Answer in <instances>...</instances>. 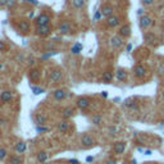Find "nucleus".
Segmentation results:
<instances>
[{
  "label": "nucleus",
  "mask_w": 164,
  "mask_h": 164,
  "mask_svg": "<svg viewBox=\"0 0 164 164\" xmlns=\"http://www.w3.org/2000/svg\"><path fill=\"white\" fill-rule=\"evenodd\" d=\"M62 77H63V74L59 69H54L50 72V81L51 82H59L62 80Z\"/></svg>",
  "instance_id": "6e6552de"
},
{
  "label": "nucleus",
  "mask_w": 164,
  "mask_h": 164,
  "mask_svg": "<svg viewBox=\"0 0 164 164\" xmlns=\"http://www.w3.org/2000/svg\"><path fill=\"white\" fill-rule=\"evenodd\" d=\"M85 4H86V0H72V5L76 9H82Z\"/></svg>",
  "instance_id": "5701e85b"
},
{
  "label": "nucleus",
  "mask_w": 164,
  "mask_h": 164,
  "mask_svg": "<svg viewBox=\"0 0 164 164\" xmlns=\"http://www.w3.org/2000/svg\"><path fill=\"white\" fill-rule=\"evenodd\" d=\"M101 96H103V97H108V92H106V91H103V92H101Z\"/></svg>",
  "instance_id": "49530a36"
},
{
  "label": "nucleus",
  "mask_w": 164,
  "mask_h": 164,
  "mask_svg": "<svg viewBox=\"0 0 164 164\" xmlns=\"http://www.w3.org/2000/svg\"><path fill=\"white\" fill-rule=\"evenodd\" d=\"M16 151L18 153V154H22V153H25L26 150H27V144L25 141H19V142H17L16 144Z\"/></svg>",
  "instance_id": "dca6fc26"
},
{
  "label": "nucleus",
  "mask_w": 164,
  "mask_h": 164,
  "mask_svg": "<svg viewBox=\"0 0 164 164\" xmlns=\"http://www.w3.org/2000/svg\"><path fill=\"white\" fill-rule=\"evenodd\" d=\"M28 77H30V80L36 82L40 80V71L39 69H31L30 72H28Z\"/></svg>",
  "instance_id": "4468645a"
},
{
  "label": "nucleus",
  "mask_w": 164,
  "mask_h": 164,
  "mask_svg": "<svg viewBox=\"0 0 164 164\" xmlns=\"http://www.w3.org/2000/svg\"><path fill=\"white\" fill-rule=\"evenodd\" d=\"M117 132H118V128H117L116 126H110V127H108V133L112 135V136H113V135H116Z\"/></svg>",
  "instance_id": "2f4dec72"
},
{
  "label": "nucleus",
  "mask_w": 164,
  "mask_h": 164,
  "mask_svg": "<svg viewBox=\"0 0 164 164\" xmlns=\"http://www.w3.org/2000/svg\"><path fill=\"white\" fill-rule=\"evenodd\" d=\"M101 120H103L101 114H95V116H92V118H91V122L94 124H100Z\"/></svg>",
  "instance_id": "cd10ccee"
},
{
  "label": "nucleus",
  "mask_w": 164,
  "mask_h": 164,
  "mask_svg": "<svg viewBox=\"0 0 164 164\" xmlns=\"http://www.w3.org/2000/svg\"><path fill=\"white\" fill-rule=\"evenodd\" d=\"M106 164H117V160H114V159L108 160V162H106Z\"/></svg>",
  "instance_id": "37998d69"
},
{
  "label": "nucleus",
  "mask_w": 164,
  "mask_h": 164,
  "mask_svg": "<svg viewBox=\"0 0 164 164\" xmlns=\"http://www.w3.org/2000/svg\"><path fill=\"white\" fill-rule=\"evenodd\" d=\"M124 105L127 106L128 109H132V110H137V109H139V105H137L136 103H133V101H128V100H127Z\"/></svg>",
  "instance_id": "7c9ffc66"
},
{
  "label": "nucleus",
  "mask_w": 164,
  "mask_h": 164,
  "mask_svg": "<svg viewBox=\"0 0 164 164\" xmlns=\"http://www.w3.org/2000/svg\"><path fill=\"white\" fill-rule=\"evenodd\" d=\"M82 49H83V45L78 42V44H74V45L72 46L71 51H72V54H80V53L82 51Z\"/></svg>",
  "instance_id": "a878e982"
},
{
  "label": "nucleus",
  "mask_w": 164,
  "mask_h": 164,
  "mask_svg": "<svg viewBox=\"0 0 164 164\" xmlns=\"http://www.w3.org/2000/svg\"><path fill=\"white\" fill-rule=\"evenodd\" d=\"M35 21H36V25H37V26H41V25H49V23H50V17H49L48 14L42 13V14H40V16H37Z\"/></svg>",
  "instance_id": "423d86ee"
},
{
  "label": "nucleus",
  "mask_w": 164,
  "mask_h": 164,
  "mask_svg": "<svg viewBox=\"0 0 164 164\" xmlns=\"http://www.w3.org/2000/svg\"><path fill=\"white\" fill-rule=\"evenodd\" d=\"M23 2L30 3V4H32V5H39V2H37V0H23Z\"/></svg>",
  "instance_id": "58836bf2"
},
{
  "label": "nucleus",
  "mask_w": 164,
  "mask_h": 164,
  "mask_svg": "<svg viewBox=\"0 0 164 164\" xmlns=\"http://www.w3.org/2000/svg\"><path fill=\"white\" fill-rule=\"evenodd\" d=\"M76 105H77V108L78 109H86L87 106L90 105V100L87 97H85V96H81V97H78L77 99V101H76Z\"/></svg>",
  "instance_id": "39448f33"
},
{
  "label": "nucleus",
  "mask_w": 164,
  "mask_h": 164,
  "mask_svg": "<svg viewBox=\"0 0 164 164\" xmlns=\"http://www.w3.org/2000/svg\"><path fill=\"white\" fill-rule=\"evenodd\" d=\"M68 162H69V163H72V164H80V162L76 160V159H69Z\"/></svg>",
  "instance_id": "a19ab883"
},
{
  "label": "nucleus",
  "mask_w": 164,
  "mask_h": 164,
  "mask_svg": "<svg viewBox=\"0 0 164 164\" xmlns=\"http://www.w3.org/2000/svg\"><path fill=\"white\" fill-rule=\"evenodd\" d=\"M73 113H74V110H73V108H66L63 110V117L64 118H71L73 116Z\"/></svg>",
  "instance_id": "c85d7f7f"
},
{
  "label": "nucleus",
  "mask_w": 164,
  "mask_h": 164,
  "mask_svg": "<svg viewBox=\"0 0 164 164\" xmlns=\"http://www.w3.org/2000/svg\"><path fill=\"white\" fill-rule=\"evenodd\" d=\"M22 162H23V159L21 158L19 155H13V156H10V159H9L10 164H22Z\"/></svg>",
  "instance_id": "bb28decb"
},
{
  "label": "nucleus",
  "mask_w": 164,
  "mask_h": 164,
  "mask_svg": "<svg viewBox=\"0 0 164 164\" xmlns=\"http://www.w3.org/2000/svg\"><path fill=\"white\" fill-rule=\"evenodd\" d=\"M49 131V127H44V126H36V132L41 133V132H46Z\"/></svg>",
  "instance_id": "72a5a7b5"
},
{
  "label": "nucleus",
  "mask_w": 164,
  "mask_h": 164,
  "mask_svg": "<svg viewBox=\"0 0 164 164\" xmlns=\"http://www.w3.org/2000/svg\"><path fill=\"white\" fill-rule=\"evenodd\" d=\"M147 73V69L145 66H142V64H137V66H135L133 68V74L139 77V78H142V77H145Z\"/></svg>",
  "instance_id": "f03ea898"
},
{
  "label": "nucleus",
  "mask_w": 164,
  "mask_h": 164,
  "mask_svg": "<svg viewBox=\"0 0 164 164\" xmlns=\"http://www.w3.org/2000/svg\"><path fill=\"white\" fill-rule=\"evenodd\" d=\"M110 45L114 48V49H118V48H120L123 45V41H122V37L120 36H113L112 39H110Z\"/></svg>",
  "instance_id": "9d476101"
},
{
  "label": "nucleus",
  "mask_w": 164,
  "mask_h": 164,
  "mask_svg": "<svg viewBox=\"0 0 164 164\" xmlns=\"http://www.w3.org/2000/svg\"><path fill=\"white\" fill-rule=\"evenodd\" d=\"M5 156H6V149L0 147V160H3Z\"/></svg>",
  "instance_id": "c9c22d12"
},
{
  "label": "nucleus",
  "mask_w": 164,
  "mask_h": 164,
  "mask_svg": "<svg viewBox=\"0 0 164 164\" xmlns=\"http://www.w3.org/2000/svg\"><path fill=\"white\" fill-rule=\"evenodd\" d=\"M141 3L144 5H146V6H149V5H151L154 3V0H141Z\"/></svg>",
  "instance_id": "4c0bfd02"
},
{
  "label": "nucleus",
  "mask_w": 164,
  "mask_h": 164,
  "mask_svg": "<svg viewBox=\"0 0 164 164\" xmlns=\"http://www.w3.org/2000/svg\"><path fill=\"white\" fill-rule=\"evenodd\" d=\"M35 122H36V126H45L46 124V117L44 114H36L35 117Z\"/></svg>",
  "instance_id": "a211bd4d"
},
{
  "label": "nucleus",
  "mask_w": 164,
  "mask_h": 164,
  "mask_svg": "<svg viewBox=\"0 0 164 164\" xmlns=\"http://www.w3.org/2000/svg\"><path fill=\"white\" fill-rule=\"evenodd\" d=\"M162 126H164V120H163V122H162Z\"/></svg>",
  "instance_id": "864d4df0"
},
{
  "label": "nucleus",
  "mask_w": 164,
  "mask_h": 164,
  "mask_svg": "<svg viewBox=\"0 0 164 164\" xmlns=\"http://www.w3.org/2000/svg\"><path fill=\"white\" fill-rule=\"evenodd\" d=\"M101 17H103L101 10H96V12H95V14H94V21H99Z\"/></svg>",
  "instance_id": "f704fd0d"
},
{
  "label": "nucleus",
  "mask_w": 164,
  "mask_h": 164,
  "mask_svg": "<svg viewBox=\"0 0 164 164\" xmlns=\"http://www.w3.org/2000/svg\"><path fill=\"white\" fill-rule=\"evenodd\" d=\"M139 23H140L141 28H149V27L153 25V19L149 17V16H140Z\"/></svg>",
  "instance_id": "20e7f679"
},
{
  "label": "nucleus",
  "mask_w": 164,
  "mask_h": 164,
  "mask_svg": "<svg viewBox=\"0 0 164 164\" xmlns=\"http://www.w3.org/2000/svg\"><path fill=\"white\" fill-rule=\"evenodd\" d=\"M101 78H103V82L104 83H109V82L113 81V73L112 72H104Z\"/></svg>",
  "instance_id": "393cba45"
},
{
  "label": "nucleus",
  "mask_w": 164,
  "mask_h": 164,
  "mask_svg": "<svg viewBox=\"0 0 164 164\" xmlns=\"http://www.w3.org/2000/svg\"><path fill=\"white\" fill-rule=\"evenodd\" d=\"M68 94H67V91H64L62 89H56L53 91V97L56 99V100H63L64 97H66Z\"/></svg>",
  "instance_id": "0eeeda50"
},
{
  "label": "nucleus",
  "mask_w": 164,
  "mask_h": 164,
  "mask_svg": "<svg viewBox=\"0 0 164 164\" xmlns=\"http://www.w3.org/2000/svg\"><path fill=\"white\" fill-rule=\"evenodd\" d=\"M144 153H145V155H150V154L153 153V150H145Z\"/></svg>",
  "instance_id": "de8ad7c7"
},
{
  "label": "nucleus",
  "mask_w": 164,
  "mask_h": 164,
  "mask_svg": "<svg viewBox=\"0 0 164 164\" xmlns=\"http://www.w3.org/2000/svg\"><path fill=\"white\" fill-rule=\"evenodd\" d=\"M56 53H58V51H56L55 49H51L50 51H46V53H44V54H42V55H41V59H48V58H50V56L55 55Z\"/></svg>",
  "instance_id": "c756f323"
},
{
  "label": "nucleus",
  "mask_w": 164,
  "mask_h": 164,
  "mask_svg": "<svg viewBox=\"0 0 164 164\" xmlns=\"http://www.w3.org/2000/svg\"><path fill=\"white\" fill-rule=\"evenodd\" d=\"M0 85H2V78H0Z\"/></svg>",
  "instance_id": "5fc2aeb1"
},
{
  "label": "nucleus",
  "mask_w": 164,
  "mask_h": 164,
  "mask_svg": "<svg viewBox=\"0 0 164 164\" xmlns=\"http://www.w3.org/2000/svg\"><path fill=\"white\" fill-rule=\"evenodd\" d=\"M132 164H137V162H136V159H132Z\"/></svg>",
  "instance_id": "3c124183"
},
{
  "label": "nucleus",
  "mask_w": 164,
  "mask_h": 164,
  "mask_svg": "<svg viewBox=\"0 0 164 164\" xmlns=\"http://www.w3.org/2000/svg\"><path fill=\"white\" fill-rule=\"evenodd\" d=\"M101 10V13H103V17H110V16H113V12H114V9H113V6L112 5H108V4H105V5H103V8L100 9Z\"/></svg>",
  "instance_id": "9b49d317"
},
{
  "label": "nucleus",
  "mask_w": 164,
  "mask_h": 164,
  "mask_svg": "<svg viewBox=\"0 0 164 164\" xmlns=\"http://www.w3.org/2000/svg\"><path fill=\"white\" fill-rule=\"evenodd\" d=\"M12 99H13V94H12V91H9V90L3 91L2 95H0V100H2L3 103H8V101L12 100Z\"/></svg>",
  "instance_id": "ddd939ff"
},
{
  "label": "nucleus",
  "mask_w": 164,
  "mask_h": 164,
  "mask_svg": "<svg viewBox=\"0 0 164 164\" xmlns=\"http://www.w3.org/2000/svg\"><path fill=\"white\" fill-rule=\"evenodd\" d=\"M16 4V0H8V2H6V8H12V6Z\"/></svg>",
  "instance_id": "e433bc0d"
},
{
  "label": "nucleus",
  "mask_w": 164,
  "mask_h": 164,
  "mask_svg": "<svg viewBox=\"0 0 164 164\" xmlns=\"http://www.w3.org/2000/svg\"><path fill=\"white\" fill-rule=\"evenodd\" d=\"M124 150H126V144L124 142H117L116 145H114V153L116 154H123L124 153Z\"/></svg>",
  "instance_id": "2eb2a0df"
},
{
  "label": "nucleus",
  "mask_w": 164,
  "mask_h": 164,
  "mask_svg": "<svg viewBox=\"0 0 164 164\" xmlns=\"http://www.w3.org/2000/svg\"><path fill=\"white\" fill-rule=\"evenodd\" d=\"M30 64H31V66H33V64H35V60H33V59H30Z\"/></svg>",
  "instance_id": "8fccbe9b"
},
{
  "label": "nucleus",
  "mask_w": 164,
  "mask_h": 164,
  "mask_svg": "<svg viewBox=\"0 0 164 164\" xmlns=\"http://www.w3.org/2000/svg\"><path fill=\"white\" fill-rule=\"evenodd\" d=\"M48 158H49V155H48L46 151H39L37 155H36V159H37L39 163H45L48 160Z\"/></svg>",
  "instance_id": "aec40b11"
},
{
  "label": "nucleus",
  "mask_w": 164,
  "mask_h": 164,
  "mask_svg": "<svg viewBox=\"0 0 164 164\" xmlns=\"http://www.w3.org/2000/svg\"><path fill=\"white\" fill-rule=\"evenodd\" d=\"M50 32H51V27L49 25H41V26L36 27V33L39 35V36H42V37L49 36Z\"/></svg>",
  "instance_id": "f257e3e1"
},
{
  "label": "nucleus",
  "mask_w": 164,
  "mask_h": 164,
  "mask_svg": "<svg viewBox=\"0 0 164 164\" xmlns=\"http://www.w3.org/2000/svg\"><path fill=\"white\" fill-rule=\"evenodd\" d=\"M145 41L147 42V44H154V42L156 41V36L153 32H149V33L145 35Z\"/></svg>",
  "instance_id": "b1692460"
},
{
  "label": "nucleus",
  "mask_w": 164,
  "mask_h": 164,
  "mask_svg": "<svg viewBox=\"0 0 164 164\" xmlns=\"http://www.w3.org/2000/svg\"><path fill=\"white\" fill-rule=\"evenodd\" d=\"M81 144H82L85 147H91V146H94V144H95V140L92 139V136H91V135L85 133L83 136L81 137Z\"/></svg>",
  "instance_id": "7ed1b4c3"
},
{
  "label": "nucleus",
  "mask_w": 164,
  "mask_h": 164,
  "mask_svg": "<svg viewBox=\"0 0 164 164\" xmlns=\"http://www.w3.org/2000/svg\"><path fill=\"white\" fill-rule=\"evenodd\" d=\"M18 28H19V31L27 32L28 30H30V25H28L27 21H19L18 22Z\"/></svg>",
  "instance_id": "412c9836"
},
{
  "label": "nucleus",
  "mask_w": 164,
  "mask_h": 164,
  "mask_svg": "<svg viewBox=\"0 0 164 164\" xmlns=\"http://www.w3.org/2000/svg\"><path fill=\"white\" fill-rule=\"evenodd\" d=\"M32 91H33V94L35 95H40V94H42V92H44L45 90L44 89H42V87H32Z\"/></svg>",
  "instance_id": "473e14b6"
},
{
  "label": "nucleus",
  "mask_w": 164,
  "mask_h": 164,
  "mask_svg": "<svg viewBox=\"0 0 164 164\" xmlns=\"http://www.w3.org/2000/svg\"><path fill=\"white\" fill-rule=\"evenodd\" d=\"M163 6H164V3H163Z\"/></svg>",
  "instance_id": "6e6d98bb"
},
{
  "label": "nucleus",
  "mask_w": 164,
  "mask_h": 164,
  "mask_svg": "<svg viewBox=\"0 0 164 164\" xmlns=\"http://www.w3.org/2000/svg\"><path fill=\"white\" fill-rule=\"evenodd\" d=\"M4 68V64H0V69H3Z\"/></svg>",
  "instance_id": "603ef678"
},
{
  "label": "nucleus",
  "mask_w": 164,
  "mask_h": 164,
  "mask_svg": "<svg viewBox=\"0 0 164 164\" xmlns=\"http://www.w3.org/2000/svg\"><path fill=\"white\" fill-rule=\"evenodd\" d=\"M58 31H59V33H62V35L68 33V32L71 31V25H69L68 22L60 23V26H59V28H58Z\"/></svg>",
  "instance_id": "6ab92c4d"
},
{
  "label": "nucleus",
  "mask_w": 164,
  "mask_h": 164,
  "mask_svg": "<svg viewBox=\"0 0 164 164\" xmlns=\"http://www.w3.org/2000/svg\"><path fill=\"white\" fill-rule=\"evenodd\" d=\"M69 128V123L68 120H60V122L58 123V130L62 131V132H66L67 130Z\"/></svg>",
  "instance_id": "4be33fe9"
},
{
  "label": "nucleus",
  "mask_w": 164,
  "mask_h": 164,
  "mask_svg": "<svg viewBox=\"0 0 164 164\" xmlns=\"http://www.w3.org/2000/svg\"><path fill=\"white\" fill-rule=\"evenodd\" d=\"M142 13H144V9H139V10H137V14H139V16H142Z\"/></svg>",
  "instance_id": "09e8293b"
},
{
  "label": "nucleus",
  "mask_w": 164,
  "mask_h": 164,
  "mask_svg": "<svg viewBox=\"0 0 164 164\" xmlns=\"http://www.w3.org/2000/svg\"><path fill=\"white\" fill-rule=\"evenodd\" d=\"M131 35V27L130 25H124L119 28V36L120 37H128Z\"/></svg>",
  "instance_id": "f8f14e48"
},
{
  "label": "nucleus",
  "mask_w": 164,
  "mask_h": 164,
  "mask_svg": "<svg viewBox=\"0 0 164 164\" xmlns=\"http://www.w3.org/2000/svg\"><path fill=\"white\" fill-rule=\"evenodd\" d=\"M92 160H94V158H92V156H87V158H86V162H87V163H91Z\"/></svg>",
  "instance_id": "a18cd8bd"
},
{
  "label": "nucleus",
  "mask_w": 164,
  "mask_h": 164,
  "mask_svg": "<svg viewBox=\"0 0 164 164\" xmlns=\"http://www.w3.org/2000/svg\"><path fill=\"white\" fill-rule=\"evenodd\" d=\"M6 2H8V0H0V6L6 5Z\"/></svg>",
  "instance_id": "79ce46f5"
},
{
  "label": "nucleus",
  "mask_w": 164,
  "mask_h": 164,
  "mask_svg": "<svg viewBox=\"0 0 164 164\" xmlns=\"http://www.w3.org/2000/svg\"><path fill=\"white\" fill-rule=\"evenodd\" d=\"M4 49H5V44H4V41L0 40V51H3Z\"/></svg>",
  "instance_id": "ea45409f"
},
{
  "label": "nucleus",
  "mask_w": 164,
  "mask_h": 164,
  "mask_svg": "<svg viewBox=\"0 0 164 164\" xmlns=\"http://www.w3.org/2000/svg\"><path fill=\"white\" fill-rule=\"evenodd\" d=\"M126 49H127V51H131V50H132V44H128Z\"/></svg>",
  "instance_id": "c03bdc74"
},
{
  "label": "nucleus",
  "mask_w": 164,
  "mask_h": 164,
  "mask_svg": "<svg viewBox=\"0 0 164 164\" xmlns=\"http://www.w3.org/2000/svg\"><path fill=\"white\" fill-rule=\"evenodd\" d=\"M116 78L118 81H126V78H127V72L124 69L122 68H119L116 71Z\"/></svg>",
  "instance_id": "f3484780"
},
{
  "label": "nucleus",
  "mask_w": 164,
  "mask_h": 164,
  "mask_svg": "<svg viewBox=\"0 0 164 164\" xmlns=\"http://www.w3.org/2000/svg\"><path fill=\"white\" fill-rule=\"evenodd\" d=\"M119 17H117V16H110V17H108L106 18V25H108V27H117L118 25H119Z\"/></svg>",
  "instance_id": "1a4fd4ad"
}]
</instances>
